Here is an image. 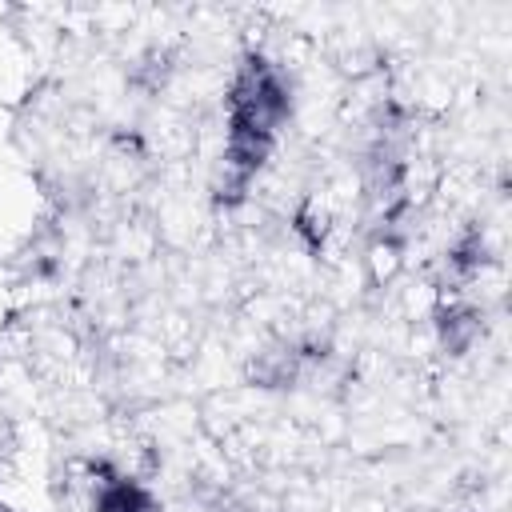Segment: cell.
<instances>
[{
    "label": "cell",
    "mask_w": 512,
    "mask_h": 512,
    "mask_svg": "<svg viewBox=\"0 0 512 512\" xmlns=\"http://www.w3.org/2000/svg\"><path fill=\"white\" fill-rule=\"evenodd\" d=\"M140 508H144V496L132 484H116L100 500V512H140Z\"/></svg>",
    "instance_id": "cell-1"
}]
</instances>
